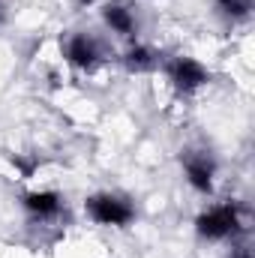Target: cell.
Returning <instances> with one entry per match:
<instances>
[{"label": "cell", "instance_id": "obj_2", "mask_svg": "<svg viewBox=\"0 0 255 258\" xmlns=\"http://www.w3.org/2000/svg\"><path fill=\"white\" fill-rule=\"evenodd\" d=\"M84 210L93 222L99 225H114V228H126L129 222L135 219V207L129 204L123 195L114 192H99L93 198L84 201Z\"/></svg>", "mask_w": 255, "mask_h": 258}, {"label": "cell", "instance_id": "obj_8", "mask_svg": "<svg viewBox=\"0 0 255 258\" xmlns=\"http://www.w3.org/2000/svg\"><path fill=\"white\" fill-rule=\"evenodd\" d=\"M123 66L129 72H150L156 66V54L150 48H144V45H132L123 54Z\"/></svg>", "mask_w": 255, "mask_h": 258}, {"label": "cell", "instance_id": "obj_7", "mask_svg": "<svg viewBox=\"0 0 255 258\" xmlns=\"http://www.w3.org/2000/svg\"><path fill=\"white\" fill-rule=\"evenodd\" d=\"M21 201H24V207H27L33 216H39V219H48V216H54V213L60 210V195L51 192V189H36V192H27Z\"/></svg>", "mask_w": 255, "mask_h": 258}, {"label": "cell", "instance_id": "obj_5", "mask_svg": "<svg viewBox=\"0 0 255 258\" xmlns=\"http://www.w3.org/2000/svg\"><path fill=\"white\" fill-rule=\"evenodd\" d=\"M102 21L117 33V36H135L138 30V15L129 0H111L102 6Z\"/></svg>", "mask_w": 255, "mask_h": 258}, {"label": "cell", "instance_id": "obj_1", "mask_svg": "<svg viewBox=\"0 0 255 258\" xmlns=\"http://www.w3.org/2000/svg\"><path fill=\"white\" fill-rule=\"evenodd\" d=\"M240 228H243V222H240V207L231 204V201L213 204V207H207V210L195 219V231H198L201 237H207V240H225V237L237 234Z\"/></svg>", "mask_w": 255, "mask_h": 258}, {"label": "cell", "instance_id": "obj_6", "mask_svg": "<svg viewBox=\"0 0 255 258\" xmlns=\"http://www.w3.org/2000/svg\"><path fill=\"white\" fill-rule=\"evenodd\" d=\"M66 60L75 69H93V66L99 63V45H96V39H90L84 33L72 36L66 42Z\"/></svg>", "mask_w": 255, "mask_h": 258}, {"label": "cell", "instance_id": "obj_3", "mask_svg": "<svg viewBox=\"0 0 255 258\" xmlns=\"http://www.w3.org/2000/svg\"><path fill=\"white\" fill-rule=\"evenodd\" d=\"M165 72H168V81L174 84V90H180V93H192L210 81V72L195 57H174V60H168Z\"/></svg>", "mask_w": 255, "mask_h": 258}, {"label": "cell", "instance_id": "obj_4", "mask_svg": "<svg viewBox=\"0 0 255 258\" xmlns=\"http://www.w3.org/2000/svg\"><path fill=\"white\" fill-rule=\"evenodd\" d=\"M183 171L192 189L198 192H210L213 189V177H216V162L207 153H186L183 156Z\"/></svg>", "mask_w": 255, "mask_h": 258}, {"label": "cell", "instance_id": "obj_9", "mask_svg": "<svg viewBox=\"0 0 255 258\" xmlns=\"http://www.w3.org/2000/svg\"><path fill=\"white\" fill-rule=\"evenodd\" d=\"M216 6L228 15V18H246L252 9V0H216Z\"/></svg>", "mask_w": 255, "mask_h": 258}]
</instances>
